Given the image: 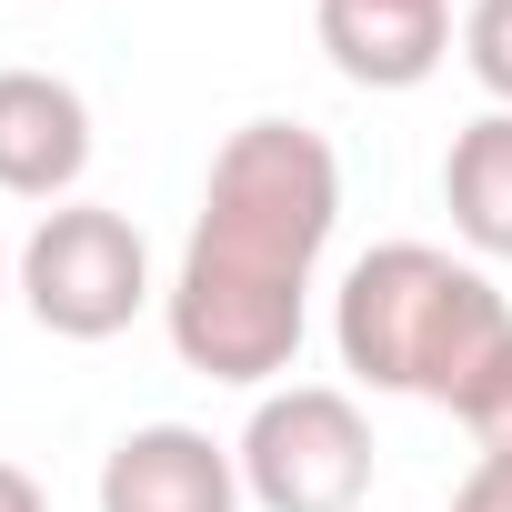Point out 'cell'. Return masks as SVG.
<instances>
[{"label": "cell", "instance_id": "cell-1", "mask_svg": "<svg viewBox=\"0 0 512 512\" xmlns=\"http://www.w3.org/2000/svg\"><path fill=\"white\" fill-rule=\"evenodd\" d=\"M332 221H342V151L282 111L241 121L211 151L181 272L161 292V332H171L181 372L231 382V392H272L302 362Z\"/></svg>", "mask_w": 512, "mask_h": 512}, {"label": "cell", "instance_id": "cell-2", "mask_svg": "<svg viewBox=\"0 0 512 512\" xmlns=\"http://www.w3.org/2000/svg\"><path fill=\"white\" fill-rule=\"evenodd\" d=\"M332 352L372 392L462 412L472 382L512 352V302L492 292L482 262H462L442 241H382L332 292Z\"/></svg>", "mask_w": 512, "mask_h": 512}, {"label": "cell", "instance_id": "cell-3", "mask_svg": "<svg viewBox=\"0 0 512 512\" xmlns=\"http://www.w3.org/2000/svg\"><path fill=\"white\" fill-rule=\"evenodd\" d=\"M21 312L51 332V342H111L131 332L161 292H151V241L131 231V211L111 201H61L31 221L21 241V272H11Z\"/></svg>", "mask_w": 512, "mask_h": 512}, {"label": "cell", "instance_id": "cell-4", "mask_svg": "<svg viewBox=\"0 0 512 512\" xmlns=\"http://www.w3.org/2000/svg\"><path fill=\"white\" fill-rule=\"evenodd\" d=\"M231 462L262 512H362L372 502V422L342 382H272L251 402Z\"/></svg>", "mask_w": 512, "mask_h": 512}, {"label": "cell", "instance_id": "cell-5", "mask_svg": "<svg viewBox=\"0 0 512 512\" xmlns=\"http://www.w3.org/2000/svg\"><path fill=\"white\" fill-rule=\"evenodd\" d=\"M81 171H91V101L61 71L11 61L0 71V191L61 211L81 201Z\"/></svg>", "mask_w": 512, "mask_h": 512}, {"label": "cell", "instance_id": "cell-6", "mask_svg": "<svg viewBox=\"0 0 512 512\" xmlns=\"http://www.w3.org/2000/svg\"><path fill=\"white\" fill-rule=\"evenodd\" d=\"M241 462L201 422H141L101 452V512H241Z\"/></svg>", "mask_w": 512, "mask_h": 512}, {"label": "cell", "instance_id": "cell-7", "mask_svg": "<svg viewBox=\"0 0 512 512\" xmlns=\"http://www.w3.org/2000/svg\"><path fill=\"white\" fill-rule=\"evenodd\" d=\"M442 211L472 262H512V111H482L442 151Z\"/></svg>", "mask_w": 512, "mask_h": 512}, {"label": "cell", "instance_id": "cell-8", "mask_svg": "<svg viewBox=\"0 0 512 512\" xmlns=\"http://www.w3.org/2000/svg\"><path fill=\"white\" fill-rule=\"evenodd\" d=\"M462 71L492 91V111H512V0H472L462 11Z\"/></svg>", "mask_w": 512, "mask_h": 512}, {"label": "cell", "instance_id": "cell-9", "mask_svg": "<svg viewBox=\"0 0 512 512\" xmlns=\"http://www.w3.org/2000/svg\"><path fill=\"white\" fill-rule=\"evenodd\" d=\"M452 422H462V432H472L482 452H512V352H502V362H492V372L472 382V402H462Z\"/></svg>", "mask_w": 512, "mask_h": 512}, {"label": "cell", "instance_id": "cell-10", "mask_svg": "<svg viewBox=\"0 0 512 512\" xmlns=\"http://www.w3.org/2000/svg\"><path fill=\"white\" fill-rule=\"evenodd\" d=\"M442 512H512V452H482V462L462 472V492H452Z\"/></svg>", "mask_w": 512, "mask_h": 512}, {"label": "cell", "instance_id": "cell-11", "mask_svg": "<svg viewBox=\"0 0 512 512\" xmlns=\"http://www.w3.org/2000/svg\"><path fill=\"white\" fill-rule=\"evenodd\" d=\"M0 512H51V492H41L21 462H0Z\"/></svg>", "mask_w": 512, "mask_h": 512}, {"label": "cell", "instance_id": "cell-12", "mask_svg": "<svg viewBox=\"0 0 512 512\" xmlns=\"http://www.w3.org/2000/svg\"><path fill=\"white\" fill-rule=\"evenodd\" d=\"M372 11H422V21H452V0H372Z\"/></svg>", "mask_w": 512, "mask_h": 512}, {"label": "cell", "instance_id": "cell-13", "mask_svg": "<svg viewBox=\"0 0 512 512\" xmlns=\"http://www.w3.org/2000/svg\"><path fill=\"white\" fill-rule=\"evenodd\" d=\"M11 272H21V251H0V292H11Z\"/></svg>", "mask_w": 512, "mask_h": 512}]
</instances>
